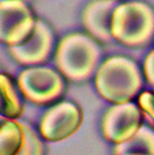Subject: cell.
Here are the masks:
<instances>
[{
  "label": "cell",
  "instance_id": "1",
  "mask_svg": "<svg viewBox=\"0 0 154 155\" xmlns=\"http://www.w3.org/2000/svg\"><path fill=\"white\" fill-rule=\"evenodd\" d=\"M102 48L87 33L74 31L57 42L55 51L56 68L67 80L87 82L102 63Z\"/></svg>",
  "mask_w": 154,
  "mask_h": 155
},
{
  "label": "cell",
  "instance_id": "2",
  "mask_svg": "<svg viewBox=\"0 0 154 155\" xmlns=\"http://www.w3.org/2000/svg\"><path fill=\"white\" fill-rule=\"evenodd\" d=\"M143 70L127 56L105 59L94 75L98 94L112 105L132 102L143 87Z\"/></svg>",
  "mask_w": 154,
  "mask_h": 155
},
{
  "label": "cell",
  "instance_id": "3",
  "mask_svg": "<svg viewBox=\"0 0 154 155\" xmlns=\"http://www.w3.org/2000/svg\"><path fill=\"white\" fill-rule=\"evenodd\" d=\"M112 35L127 48L147 46L154 38V8L136 0L119 3L112 18Z\"/></svg>",
  "mask_w": 154,
  "mask_h": 155
},
{
  "label": "cell",
  "instance_id": "4",
  "mask_svg": "<svg viewBox=\"0 0 154 155\" xmlns=\"http://www.w3.org/2000/svg\"><path fill=\"white\" fill-rule=\"evenodd\" d=\"M16 80L26 101L37 106L59 102L67 90V79L62 72L46 65L27 67L19 74Z\"/></svg>",
  "mask_w": 154,
  "mask_h": 155
},
{
  "label": "cell",
  "instance_id": "5",
  "mask_svg": "<svg viewBox=\"0 0 154 155\" xmlns=\"http://www.w3.org/2000/svg\"><path fill=\"white\" fill-rule=\"evenodd\" d=\"M38 18L25 0L0 2V40L5 46H18L33 35Z\"/></svg>",
  "mask_w": 154,
  "mask_h": 155
},
{
  "label": "cell",
  "instance_id": "6",
  "mask_svg": "<svg viewBox=\"0 0 154 155\" xmlns=\"http://www.w3.org/2000/svg\"><path fill=\"white\" fill-rule=\"evenodd\" d=\"M83 110L72 101L53 104L40 120V135L48 142H62L79 131L83 124Z\"/></svg>",
  "mask_w": 154,
  "mask_h": 155
},
{
  "label": "cell",
  "instance_id": "7",
  "mask_svg": "<svg viewBox=\"0 0 154 155\" xmlns=\"http://www.w3.org/2000/svg\"><path fill=\"white\" fill-rule=\"evenodd\" d=\"M143 112L138 104L112 105L102 117V136L109 143L117 146L132 139L143 127Z\"/></svg>",
  "mask_w": 154,
  "mask_h": 155
},
{
  "label": "cell",
  "instance_id": "8",
  "mask_svg": "<svg viewBox=\"0 0 154 155\" xmlns=\"http://www.w3.org/2000/svg\"><path fill=\"white\" fill-rule=\"evenodd\" d=\"M55 48V33L46 22L38 19L33 35L25 44L8 48L11 57L25 67L42 65L51 59Z\"/></svg>",
  "mask_w": 154,
  "mask_h": 155
},
{
  "label": "cell",
  "instance_id": "9",
  "mask_svg": "<svg viewBox=\"0 0 154 155\" xmlns=\"http://www.w3.org/2000/svg\"><path fill=\"white\" fill-rule=\"evenodd\" d=\"M119 0H92L82 12V25L85 31L100 44H109L112 35V18Z\"/></svg>",
  "mask_w": 154,
  "mask_h": 155
},
{
  "label": "cell",
  "instance_id": "10",
  "mask_svg": "<svg viewBox=\"0 0 154 155\" xmlns=\"http://www.w3.org/2000/svg\"><path fill=\"white\" fill-rule=\"evenodd\" d=\"M25 98L18 80L8 74L0 75V109L4 118H19L25 112Z\"/></svg>",
  "mask_w": 154,
  "mask_h": 155
},
{
  "label": "cell",
  "instance_id": "11",
  "mask_svg": "<svg viewBox=\"0 0 154 155\" xmlns=\"http://www.w3.org/2000/svg\"><path fill=\"white\" fill-rule=\"evenodd\" d=\"M25 143V123L16 118H4L0 124V155H18Z\"/></svg>",
  "mask_w": 154,
  "mask_h": 155
},
{
  "label": "cell",
  "instance_id": "12",
  "mask_svg": "<svg viewBox=\"0 0 154 155\" xmlns=\"http://www.w3.org/2000/svg\"><path fill=\"white\" fill-rule=\"evenodd\" d=\"M149 154L154 155V129L143 125L139 132L123 144H117L113 148V155L126 154Z\"/></svg>",
  "mask_w": 154,
  "mask_h": 155
},
{
  "label": "cell",
  "instance_id": "13",
  "mask_svg": "<svg viewBox=\"0 0 154 155\" xmlns=\"http://www.w3.org/2000/svg\"><path fill=\"white\" fill-rule=\"evenodd\" d=\"M25 128H26V143L18 155H45V147L38 134L26 123Z\"/></svg>",
  "mask_w": 154,
  "mask_h": 155
},
{
  "label": "cell",
  "instance_id": "14",
  "mask_svg": "<svg viewBox=\"0 0 154 155\" xmlns=\"http://www.w3.org/2000/svg\"><path fill=\"white\" fill-rule=\"evenodd\" d=\"M138 105L143 112V116L149 123L150 128L154 129V91H142L138 95Z\"/></svg>",
  "mask_w": 154,
  "mask_h": 155
},
{
  "label": "cell",
  "instance_id": "15",
  "mask_svg": "<svg viewBox=\"0 0 154 155\" xmlns=\"http://www.w3.org/2000/svg\"><path fill=\"white\" fill-rule=\"evenodd\" d=\"M143 75H145V79L147 80L152 87H154V49L149 52V54L146 56L143 61Z\"/></svg>",
  "mask_w": 154,
  "mask_h": 155
},
{
  "label": "cell",
  "instance_id": "16",
  "mask_svg": "<svg viewBox=\"0 0 154 155\" xmlns=\"http://www.w3.org/2000/svg\"><path fill=\"white\" fill-rule=\"evenodd\" d=\"M126 155H149V154H136V153H132V154H126Z\"/></svg>",
  "mask_w": 154,
  "mask_h": 155
},
{
  "label": "cell",
  "instance_id": "17",
  "mask_svg": "<svg viewBox=\"0 0 154 155\" xmlns=\"http://www.w3.org/2000/svg\"><path fill=\"white\" fill-rule=\"evenodd\" d=\"M25 2H29V0H25Z\"/></svg>",
  "mask_w": 154,
  "mask_h": 155
}]
</instances>
